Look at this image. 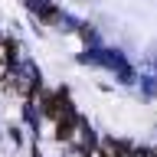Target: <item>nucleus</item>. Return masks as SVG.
<instances>
[{
	"mask_svg": "<svg viewBox=\"0 0 157 157\" xmlns=\"http://www.w3.org/2000/svg\"><path fill=\"white\" fill-rule=\"evenodd\" d=\"M147 157H157V154H147Z\"/></svg>",
	"mask_w": 157,
	"mask_h": 157,
	"instance_id": "obj_1",
	"label": "nucleus"
}]
</instances>
